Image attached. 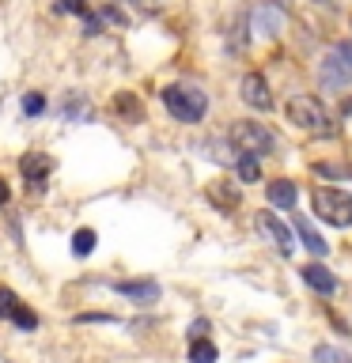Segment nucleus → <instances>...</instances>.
I'll use <instances>...</instances> for the list:
<instances>
[{"label": "nucleus", "instance_id": "f257e3e1", "mask_svg": "<svg viewBox=\"0 0 352 363\" xmlns=\"http://www.w3.org/2000/svg\"><path fill=\"white\" fill-rule=\"evenodd\" d=\"M288 121L295 129L314 133V136L334 133V118H329V110L322 106V99H314V95H292L288 99Z\"/></svg>", "mask_w": 352, "mask_h": 363}, {"label": "nucleus", "instance_id": "f03ea898", "mask_svg": "<svg viewBox=\"0 0 352 363\" xmlns=\"http://www.w3.org/2000/svg\"><path fill=\"white\" fill-rule=\"evenodd\" d=\"M163 106L175 113L178 121H201L204 118V110H209V99H204V91L201 87H186V84H170L163 87Z\"/></svg>", "mask_w": 352, "mask_h": 363}, {"label": "nucleus", "instance_id": "7ed1b4c3", "mask_svg": "<svg viewBox=\"0 0 352 363\" xmlns=\"http://www.w3.org/2000/svg\"><path fill=\"white\" fill-rule=\"evenodd\" d=\"M311 204H314V216L334 227H352V197L345 189H334V186H318L311 193Z\"/></svg>", "mask_w": 352, "mask_h": 363}, {"label": "nucleus", "instance_id": "20e7f679", "mask_svg": "<svg viewBox=\"0 0 352 363\" xmlns=\"http://www.w3.org/2000/svg\"><path fill=\"white\" fill-rule=\"evenodd\" d=\"M231 144H235V152L254 155V159L277 152V136H273L261 121H235L231 125Z\"/></svg>", "mask_w": 352, "mask_h": 363}, {"label": "nucleus", "instance_id": "39448f33", "mask_svg": "<svg viewBox=\"0 0 352 363\" xmlns=\"http://www.w3.org/2000/svg\"><path fill=\"white\" fill-rule=\"evenodd\" d=\"M318 76H322V84L329 91H341L352 84V42H337L334 50L326 53L322 68H318Z\"/></svg>", "mask_w": 352, "mask_h": 363}, {"label": "nucleus", "instance_id": "423d86ee", "mask_svg": "<svg viewBox=\"0 0 352 363\" xmlns=\"http://www.w3.org/2000/svg\"><path fill=\"white\" fill-rule=\"evenodd\" d=\"M254 223H258V231L280 250V254H292V246H295V242H292V227L284 223L277 212H258V216H254Z\"/></svg>", "mask_w": 352, "mask_h": 363}, {"label": "nucleus", "instance_id": "0eeeda50", "mask_svg": "<svg viewBox=\"0 0 352 363\" xmlns=\"http://www.w3.org/2000/svg\"><path fill=\"white\" fill-rule=\"evenodd\" d=\"M243 102H246V106H254V110H269V106H273L269 84H265V79H261L258 72L243 76Z\"/></svg>", "mask_w": 352, "mask_h": 363}, {"label": "nucleus", "instance_id": "6e6552de", "mask_svg": "<svg viewBox=\"0 0 352 363\" xmlns=\"http://www.w3.org/2000/svg\"><path fill=\"white\" fill-rule=\"evenodd\" d=\"M114 291L129 295V299H136V303H155L159 299V284L155 280H121V284H114Z\"/></svg>", "mask_w": 352, "mask_h": 363}, {"label": "nucleus", "instance_id": "1a4fd4ad", "mask_svg": "<svg viewBox=\"0 0 352 363\" xmlns=\"http://www.w3.org/2000/svg\"><path fill=\"white\" fill-rule=\"evenodd\" d=\"M303 280L311 284L318 295H334V291H337V277H334L326 265H318V261H311V265L303 269Z\"/></svg>", "mask_w": 352, "mask_h": 363}, {"label": "nucleus", "instance_id": "9d476101", "mask_svg": "<svg viewBox=\"0 0 352 363\" xmlns=\"http://www.w3.org/2000/svg\"><path fill=\"white\" fill-rule=\"evenodd\" d=\"M254 23L265 38H273V34H280V27H284V8L280 4H261L254 11Z\"/></svg>", "mask_w": 352, "mask_h": 363}, {"label": "nucleus", "instance_id": "9b49d317", "mask_svg": "<svg viewBox=\"0 0 352 363\" xmlns=\"http://www.w3.org/2000/svg\"><path fill=\"white\" fill-rule=\"evenodd\" d=\"M295 231H299L303 246L311 250L314 257H326V254H329V242H326V238H322V235L314 231V227H311V220H307V216H295Z\"/></svg>", "mask_w": 352, "mask_h": 363}, {"label": "nucleus", "instance_id": "f8f14e48", "mask_svg": "<svg viewBox=\"0 0 352 363\" xmlns=\"http://www.w3.org/2000/svg\"><path fill=\"white\" fill-rule=\"evenodd\" d=\"M265 193H269V204H277V208H292L295 197H299V193H295V182H288V178L269 182Z\"/></svg>", "mask_w": 352, "mask_h": 363}, {"label": "nucleus", "instance_id": "ddd939ff", "mask_svg": "<svg viewBox=\"0 0 352 363\" xmlns=\"http://www.w3.org/2000/svg\"><path fill=\"white\" fill-rule=\"evenodd\" d=\"M23 178H31V182H45V174H50V159L38 155V152H31V155H23Z\"/></svg>", "mask_w": 352, "mask_h": 363}, {"label": "nucleus", "instance_id": "4468645a", "mask_svg": "<svg viewBox=\"0 0 352 363\" xmlns=\"http://www.w3.org/2000/svg\"><path fill=\"white\" fill-rule=\"evenodd\" d=\"M189 363H216V345L209 337L189 340Z\"/></svg>", "mask_w": 352, "mask_h": 363}, {"label": "nucleus", "instance_id": "2eb2a0df", "mask_svg": "<svg viewBox=\"0 0 352 363\" xmlns=\"http://www.w3.org/2000/svg\"><path fill=\"white\" fill-rule=\"evenodd\" d=\"M91 250H95V231H91V227H79V231L72 235V254L76 257H87Z\"/></svg>", "mask_w": 352, "mask_h": 363}, {"label": "nucleus", "instance_id": "dca6fc26", "mask_svg": "<svg viewBox=\"0 0 352 363\" xmlns=\"http://www.w3.org/2000/svg\"><path fill=\"white\" fill-rule=\"evenodd\" d=\"M314 363H352V356L341 352V348H334V345H318L314 348Z\"/></svg>", "mask_w": 352, "mask_h": 363}, {"label": "nucleus", "instance_id": "f3484780", "mask_svg": "<svg viewBox=\"0 0 352 363\" xmlns=\"http://www.w3.org/2000/svg\"><path fill=\"white\" fill-rule=\"evenodd\" d=\"M235 163H238V178H243V182H258L261 178V163L254 155H238Z\"/></svg>", "mask_w": 352, "mask_h": 363}, {"label": "nucleus", "instance_id": "a211bd4d", "mask_svg": "<svg viewBox=\"0 0 352 363\" xmlns=\"http://www.w3.org/2000/svg\"><path fill=\"white\" fill-rule=\"evenodd\" d=\"M11 322H16L19 329H38V314L31 311V306H16V311H11Z\"/></svg>", "mask_w": 352, "mask_h": 363}, {"label": "nucleus", "instance_id": "6ab92c4d", "mask_svg": "<svg viewBox=\"0 0 352 363\" xmlns=\"http://www.w3.org/2000/svg\"><path fill=\"white\" fill-rule=\"evenodd\" d=\"M42 110H45V99L38 95V91H31V95L23 99V113H27V118H38Z\"/></svg>", "mask_w": 352, "mask_h": 363}, {"label": "nucleus", "instance_id": "aec40b11", "mask_svg": "<svg viewBox=\"0 0 352 363\" xmlns=\"http://www.w3.org/2000/svg\"><path fill=\"white\" fill-rule=\"evenodd\" d=\"M19 306V299H16V291L11 288H0V318H11V311Z\"/></svg>", "mask_w": 352, "mask_h": 363}, {"label": "nucleus", "instance_id": "412c9836", "mask_svg": "<svg viewBox=\"0 0 352 363\" xmlns=\"http://www.w3.org/2000/svg\"><path fill=\"white\" fill-rule=\"evenodd\" d=\"M209 197H212L216 204H224V208H235V204H238V193H235V189H224V186H220V189H212Z\"/></svg>", "mask_w": 352, "mask_h": 363}, {"label": "nucleus", "instance_id": "4be33fe9", "mask_svg": "<svg viewBox=\"0 0 352 363\" xmlns=\"http://www.w3.org/2000/svg\"><path fill=\"white\" fill-rule=\"evenodd\" d=\"M57 8L68 16H87V0H57Z\"/></svg>", "mask_w": 352, "mask_h": 363}, {"label": "nucleus", "instance_id": "5701e85b", "mask_svg": "<svg viewBox=\"0 0 352 363\" xmlns=\"http://www.w3.org/2000/svg\"><path fill=\"white\" fill-rule=\"evenodd\" d=\"M118 110H121V113H129V118H141V106H136V99H133V95H118Z\"/></svg>", "mask_w": 352, "mask_h": 363}, {"label": "nucleus", "instance_id": "b1692460", "mask_svg": "<svg viewBox=\"0 0 352 363\" xmlns=\"http://www.w3.org/2000/svg\"><path fill=\"white\" fill-rule=\"evenodd\" d=\"M76 322H110V314H79Z\"/></svg>", "mask_w": 352, "mask_h": 363}, {"label": "nucleus", "instance_id": "393cba45", "mask_svg": "<svg viewBox=\"0 0 352 363\" xmlns=\"http://www.w3.org/2000/svg\"><path fill=\"white\" fill-rule=\"evenodd\" d=\"M8 201H11V189H8V182L0 178V204H8Z\"/></svg>", "mask_w": 352, "mask_h": 363}]
</instances>
